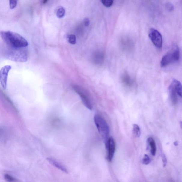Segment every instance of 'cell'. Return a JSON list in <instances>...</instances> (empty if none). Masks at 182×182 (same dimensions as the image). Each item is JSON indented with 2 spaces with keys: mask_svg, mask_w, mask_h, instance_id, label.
Returning <instances> with one entry per match:
<instances>
[{
  "mask_svg": "<svg viewBox=\"0 0 182 182\" xmlns=\"http://www.w3.org/2000/svg\"><path fill=\"white\" fill-rule=\"evenodd\" d=\"M1 35L6 44L11 47L22 48L28 45V41L17 33L10 31H1Z\"/></svg>",
  "mask_w": 182,
  "mask_h": 182,
  "instance_id": "obj_1",
  "label": "cell"
},
{
  "mask_svg": "<svg viewBox=\"0 0 182 182\" xmlns=\"http://www.w3.org/2000/svg\"><path fill=\"white\" fill-rule=\"evenodd\" d=\"M94 122L97 129L104 139L106 147L109 138L108 137L110 132L109 126L104 118L99 115L95 116Z\"/></svg>",
  "mask_w": 182,
  "mask_h": 182,
  "instance_id": "obj_2",
  "label": "cell"
},
{
  "mask_svg": "<svg viewBox=\"0 0 182 182\" xmlns=\"http://www.w3.org/2000/svg\"><path fill=\"white\" fill-rule=\"evenodd\" d=\"M19 48L9 46L5 52V57L10 60L19 62H25L28 60L26 52Z\"/></svg>",
  "mask_w": 182,
  "mask_h": 182,
  "instance_id": "obj_3",
  "label": "cell"
},
{
  "mask_svg": "<svg viewBox=\"0 0 182 182\" xmlns=\"http://www.w3.org/2000/svg\"><path fill=\"white\" fill-rule=\"evenodd\" d=\"M180 50L177 46H174L170 51L162 58L160 65L162 67L166 66L174 62L179 60L180 58Z\"/></svg>",
  "mask_w": 182,
  "mask_h": 182,
  "instance_id": "obj_4",
  "label": "cell"
},
{
  "mask_svg": "<svg viewBox=\"0 0 182 182\" xmlns=\"http://www.w3.org/2000/svg\"><path fill=\"white\" fill-rule=\"evenodd\" d=\"M73 88L77 93L80 96L83 103L87 108L89 110H92L93 105L91 102V99L88 91L83 87L78 85H74Z\"/></svg>",
  "mask_w": 182,
  "mask_h": 182,
  "instance_id": "obj_5",
  "label": "cell"
},
{
  "mask_svg": "<svg viewBox=\"0 0 182 182\" xmlns=\"http://www.w3.org/2000/svg\"><path fill=\"white\" fill-rule=\"evenodd\" d=\"M149 38L156 48H160L162 45V35L158 31L152 28L149 31Z\"/></svg>",
  "mask_w": 182,
  "mask_h": 182,
  "instance_id": "obj_6",
  "label": "cell"
},
{
  "mask_svg": "<svg viewBox=\"0 0 182 182\" xmlns=\"http://www.w3.org/2000/svg\"><path fill=\"white\" fill-rule=\"evenodd\" d=\"M11 68V66L6 65L2 68L0 71V82L3 89H6L8 77Z\"/></svg>",
  "mask_w": 182,
  "mask_h": 182,
  "instance_id": "obj_7",
  "label": "cell"
},
{
  "mask_svg": "<svg viewBox=\"0 0 182 182\" xmlns=\"http://www.w3.org/2000/svg\"><path fill=\"white\" fill-rule=\"evenodd\" d=\"M106 147L108 150V160L109 161L111 162L113 159L115 150V143L113 137H110L108 139Z\"/></svg>",
  "mask_w": 182,
  "mask_h": 182,
  "instance_id": "obj_8",
  "label": "cell"
},
{
  "mask_svg": "<svg viewBox=\"0 0 182 182\" xmlns=\"http://www.w3.org/2000/svg\"><path fill=\"white\" fill-rule=\"evenodd\" d=\"M92 59L94 63L96 65H101L103 62L104 54L101 52H96L93 55Z\"/></svg>",
  "mask_w": 182,
  "mask_h": 182,
  "instance_id": "obj_9",
  "label": "cell"
},
{
  "mask_svg": "<svg viewBox=\"0 0 182 182\" xmlns=\"http://www.w3.org/2000/svg\"><path fill=\"white\" fill-rule=\"evenodd\" d=\"M169 94L172 103L174 105L177 102V93L173 83L170 85L169 88Z\"/></svg>",
  "mask_w": 182,
  "mask_h": 182,
  "instance_id": "obj_10",
  "label": "cell"
},
{
  "mask_svg": "<svg viewBox=\"0 0 182 182\" xmlns=\"http://www.w3.org/2000/svg\"><path fill=\"white\" fill-rule=\"evenodd\" d=\"M148 142L150 147V152L153 156L156 155V147L155 142L152 137H150L148 139Z\"/></svg>",
  "mask_w": 182,
  "mask_h": 182,
  "instance_id": "obj_11",
  "label": "cell"
},
{
  "mask_svg": "<svg viewBox=\"0 0 182 182\" xmlns=\"http://www.w3.org/2000/svg\"><path fill=\"white\" fill-rule=\"evenodd\" d=\"M47 159L50 163L55 166V167L57 168L58 169L61 170L62 171L66 173H68V172L67 170L66 169V168L62 165H61L60 164L58 163L55 160L50 158H47Z\"/></svg>",
  "mask_w": 182,
  "mask_h": 182,
  "instance_id": "obj_12",
  "label": "cell"
},
{
  "mask_svg": "<svg viewBox=\"0 0 182 182\" xmlns=\"http://www.w3.org/2000/svg\"><path fill=\"white\" fill-rule=\"evenodd\" d=\"M173 83L177 94L182 98V85L179 81L174 80Z\"/></svg>",
  "mask_w": 182,
  "mask_h": 182,
  "instance_id": "obj_13",
  "label": "cell"
},
{
  "mask_svg": "<svg viewBox=\"0 0 182 182\" xmlns=\"http://www.w3.org/2000/svg\"><path fill=\"white\" fill-rule=\"evenodd\" d=\"M122 80L124 84L127 86H130L132 84V80L129 75L125 73L122 77Z\"/></svg>",
  "mask_w": 182,
  "mask_h": 182,
  "instance_id": "obj_14",
  "label": "cell"
},
{
  "mask_svg": "<svg viewBox=\"0 0 182 182\" xmlns=\"http://www.w3.org/2000/svg\"><path fill=\"white\" fill-rule=\"evenodd\" d=\"M132 131L133 134L135 137L138 138L140 137L141 134V130L140 127L138 125L135 124L133 125Z\"/></svg>",
  "mask_w": 182,
  "mask_h": 182,
  "instance_id": "obj_15",
  "label": "cell"
},
{
  "mask_svg": "<svg viewBox=\"0 0 182 182\" xmlns=\"http://www.w3.org/2000/svg\"><path fill=\"white\" fill-rule=\"evenodd\" d=\"M68 41L71 44H75L76 43V37L74 35H69L67 36Z\"/></svg>",
  "mask_w": 182,
  "mask_h": 182,
  "instance_id": "obj_16",
  "label": "cell"
},
{
  "mask_svg": "<svg viewBox=\"0 0 182 182\" xmlns=\"http://www.w3.org/2000/svg\"><path fill=\"white\" fill-rule=\"evenodd\" d=\"M65 14V9L63 7L60 8L57 10L56 15L58 18H62V17H64Z\"/></svg>",
  "mask_w": 182,
  "mask_h": 182,
  "instance_id": "obj_17",
  "label": "cell"
},
{
  "mask_svg": "<svg viewBox=\"0 0 182 182\" xmlns=\"http://www.w3.org/2000/svg\"><path fill=\"white\" fill-rule=\"evenodd\" d=\"M102 4L106 7H110L113 5L114 0H101Z\"/></svg>",
  "mask_w": 182,
  "mask_h": 182,
  "instance_id": "obj_18",
  "label": "cell"
},
{
  "mask_svg": "<svg viewBox=\"0 0 182 182\" xmlns=\"http://www.w3.org/2000/svg\"><path fill=\"white\" fill-rule=\"evenodd\" d=\"M142 162V163L145 164V165H148V164L150 163V158L149 157L148 155H144V157H143V159Z\"/></svg>",
  "mask_w": 182,
  "mask_h": 182,
  "instance_id": "obj_19",
  "label": "cell"
},
{
  "mask_svg": "<svg viewBox=\"0 0 182 182\" xmlns=\"http://www.w3.org/2000/svg\"><path fill=\"white\" fill-rule=\"evenodd\" d=\"M165 8L168 11H172L174 10V6L171 3H166L165 5Z\"/></svg>",
  "mask_w": 182,
  "mask_h": 182,
  "instance_id": "obj_20",
  "label": "cell"
},
{
  "mask_svg": "<svg viewBox=\"0 0 182 182\" xmlns=\"http://www.w3.org/2000/svg\"><path fill=\"white\" fill-rule=\"evenodd\" d=\"M17 0H9L10 7L11 9H13L16 7Z\"/></svg>",
  "mask_w": 182,
  "mask_h": 182,
  "instance_id": "obj_21",
  "label": "cell"
},
{
  "mask_svg": "<svg viewBox=\"0 0 182 182\" xmlns=\"http://www.w3.org/2000/svg\"><path fill=\"white\" fill-rule=\"evenodd\" d=\"M5 179L8 181L13 182L16 181V179L15 178L8 175V174H5Z\"/></svg>",
  "mask_w": 182,
  "mask_h": 182,
  "instance_id": "obj_22",
  "label": "cell"
},
{
  "mask_svg": "<svg viewBox=\"0 0 182 182\" xmlns=\"http://www.w3.org/2000/svg\"><path fill=\"white\" fill-rule=\"evenodd\" d=\"M162 162H163V166L165 167L166 164H167V159H166L165 156L164 154H162Z\"/></svg>",
  "mask_w": 182,
  "mask_h": 182,
  "instance_id": "obj_23",
  "label": "cell"
},
{
  "mask_svg": "<svg viewBox=\"0 0 182 182\" xmlns=\"http://www.w3.org/2000/svg\"><path fill=\"white\" fill-rule=\"evenodd\" d=\"M84 24L86 26H88L90 24V20L88 18H85L84 20Z\"/></svg>",
  "mask_w": 182,
  "mask_h": 182,
  "instance_id": "obj_24",
  "label": "cell"
},
{
  "mask_svg": "<svg viewBox=\"0 0 182 182\" xmlns=\"http://www.w3.org/2000/svg\"><path fill=\"white\" fill-rule=\"evenodd\" d=\"M174 145H175V146H177L178 144H179V143H178V142L177 141H176L175 142H174Z\"/></svg>",
  "mask_w": 182,
  "mask_h": 182,
  "instance_id": "obj_25",
  "label": "cell"
},
{
  "mask_svg": "<svg viewBox=\"0 0 182 182\" xmlns=\"http://www.w3.org/2000/svg\"><path fill=\"white\" fill-rule=\"evenodd\" d=\"M48 1V0H43V1H42V3L44 4L47 3Z\"/></svg>",
  "mask_w": 182,
  "mask_h": 182,
  "instance_id": "obj_26",
  "label": "cell"
},
{
  "mask_svg": "<svg viewBox=\"0 0 182 182\" xmlns=\"http://www.w3.org/2000/svg\"><path fill=\"white\" fill-rule=\"evenodd\" d=\"M180 127H181V128L182 129V121H180Z\"/></svg>",
  "mask_w": 182,
  "mask_h": 182,
  "instance_id": "obj_27",
  "label": "cell"
}]
</instances>
